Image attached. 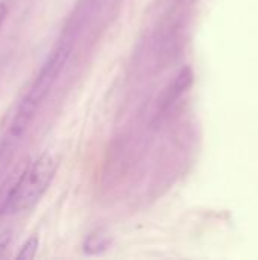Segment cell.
Segmentation results:
<instances>
[{
  "label": "cell",
  "instance_id": "6",
  "mask_svg": "<svg viewBox=\"0 0 258 260\" xmlns=\"http://www.w3.org/2000/svg\"><path fill=\"white\" fill-rule=\"evenodd\" d=\"M6 17H8V6L5 3H0V29H2Z\"/></svg>",
  "mask_w": 258,
  "mask_h": 260
},
{
  "label": "cell",
  "instance_id": "4",
  "mask_svg": "<svg viewBox=\"0 0 258 260\" xmlns=\"http://www.w3.org/2000/svg\"><path fill=\"white\" fill-rule=\"evenodd\" d=\"M38 247H40V239L38 236H30L20 248V251L17 253V259L18 260H32L36 256V251H38Z\"/></svg>",
  "mask_w": 258,
  "mask_h": 260
},
{
  "label": "cell",
  "instance_id": "1",
  "mask_svg": "<svg viewBox=\"0 0 258 260\" xmlns=\"http://www.w3.org/2000/svg\"><path fill=\"white\" fill-rule=\"evenodd\" d=\"M70 53H71V44L61 43L52 50V53L41 66L38 75L35 76L27 93L24 94L23 101L17 107L12 120L5 133V137L0 143V160L9 158L23 142L29 126L32 125L36 116V111L40 110L47 94L52 91L65 64L68 62Z\"/></svg>",
  "mask_w": 258,
  "mask_h": 260
},
{
  "label": "cell",
  "instance_id": "2",
  "mask_svg": "<svg viewBox=\"0 0 258 260\" xmlns=\"http://www.w3.org/2000/svg\"><path fill=\"white\" fill-rule=\"evenodd\" d=\"M58 171V160L50 152L35 158L12 186L3 204V213L18 215L32 210L52 184Z\"/></svg>",
  "mask_w": 258,
  "mask_h": 260
},
{
  "label": "cell",
  "instance_id": "5",
  "mask_svg": "<svg viewBox=\"0 0 258 260\" xmlns=\"http://www.w3.org/2000/svg\"><path fill=\"white\" fill-rule=\"evenodd\" d=\"M8 244H9V233H0V256L6 250Z\"/></svg>",
  "mask_w": 258,
  "mask_h": 260
},
{
  "label": "cell",
  "instance_id": "3",
  "mask_svg": "<svg viewBox=\"0 0 258 260\" xmlns=\"http://www.w3.org/2000/svg\"><path fill=\"white\" fill-rule=\"evenodd\" d=\"M108 244V238L102 233V232H96V233H91L88 236V239L85 241V253H99L102 250H105Z\"/></svg>",
  "mask_w": 258,
  "mask_h": 260
}]
</instances>
